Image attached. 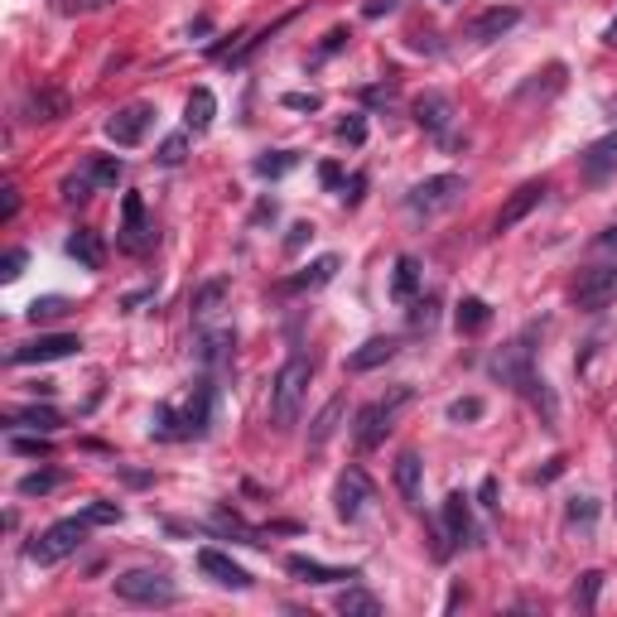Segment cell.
<instances>
[{"label":"cell","mask_w":617,"mask_h":617,"mask_svg":"<svg viewBox=\"0 0 617 617\" xmlns=\"http://www.w3.org/2000/svg\"><path fill=\"white\" fill-rule=\"evenodd\" d=\"M213 401H217V386L213 376L203 372L193 381V391H188L184 405H155V415H150V439H160V444H174V439H203V434L213 430Z\"/></svg>","instance_id":"obj_1"},{"label":"cell","mask_w":617,"mask_h":617,"mask_svg":"<svg viewBox=\"0 0 617 617\" xmlns=\"http://www.w3.org/2000/svg\"><path fill=\"white\" fill-rule=\"evenodd\" d=\"M309 381H314V357H309V352H295V357L275 372V381H270V425L280 434L299 425V405H304Z\"/></svg>","instance_id":"obj_2"},{"label":"cell","mask_w":617,"mask_h":617,"mask_svg":"<svg viewBox=\"0 0 617 617\" xmlns=\"http://www.w3.org/2000/svg\"><path fill=\"white\" fill-rule=\"evenodd\" d=\"M545 323H526L516 338H511L502 352H492V362H487V372H492V381H502V386H511V391H521L531 376H536V338Z\"/></svg>","instance_id":"obj_3"},{"label":"cell","mask_w":617,"mask_h":617,"mask_svg":"<svg viewBox=\"0 0 617 617\" xmlns=\"http://www.w3.org/2000/svg\"><path fill=\"white\" fill-rule=\"evenodd\" d=\"M111 589L121 603H135V608H174L179 603V584L164 569H126L111 579Z\"/></svg>","instance_id":"obj_4"},{"label":"cell","mask_w":617,"mask_h":617,"mask_svg":"<svg viewBox=\"0 0 617 617\" xmlns=\"http://www.w3.org/2000/svg\"><path fill=\"white\" fill-rule=\"evenodd\" d=\"M415 391L410 386H391V396H381V401L362 405L357 410V420H352V439H357V449L367 454V449H376V444H386V434H391V425H396V410H401L405 401H410Z\"/></svg>","instance_id":"obj_5"},{"label":"cell","mask_w":617,"mask_h":617,"mask_svg":"<svg viewBox=\"0 0 617 617\" xmlns=\"http://www.w3.org/2000/svg\"><path fill=\"white\" fill-rule=\"evenodd\" d=\"M87 531H92V526H87V516H63V521H54L44 536L29 540L25 555L34 564H44V569H49V564H63L68 555H78V550H82Z\"/></svg>","instance_id":"obj_6"},{"label":"cell","mask_w":617,"mask_h":617,"mask_svg":"<svg viewBox=\"0 0 617 617\" xmlns=\"http://www.w3.org/2000/svg\"><path fill=\"white\" fill-rule=\"evenodd\" d=\"M473 511H468V497L463 492H449L444 507H439V540H434V560H449L454 550L473 545Z\"/></svg>","instance_id":"obj_7"},{"label":"cell","mask_w":617,"mask_h":617,"mask_svg":"<svg viewBox=\"0 0 617 617\" xmlns=\"http://www.w3.org/2000/svg\"><path fill=\"white\" fill-rule=\"evenodd\" d=\"M458 198H463V179L458 174H430V179H420L405 193V208L415 217H434V213H449Z\"/></svg>","instance_id":"obj_8"},{"label":"cell","mask_w":617,"mask_h":617,"mask_svg":"<svg viewBox=\"0 0 617 617\" xmlns=\"http://www.w3.org/2000/svg\"><path fill=\"white\" fill-rule=\"evenodd\" d=\"M613 299H617V266L579 270V280H574V309H584V314H603Z\"/></svg>","instance_id":"obj_9"},{"label":"cell","mask_w":617,"mask_h":617,"mask_svg":"<svg viewBox=\"0 0 617 617\" xmlns=\"http://www.w3.org/2000/svg\"><path fill=\"white\" fill-rule=\"evenodd\" d=\"M116 246L126 256H145L155 246V227L145 222V198L140 193H126L121 198V232H116Z\"/></svg>","instance_id":"obj_10"},{"label":"cell","mask_w":617,"mask_h":617,"mask_svg":"<svg viewBox=\"0 0 617 617\" xmlns=\"http://www.w3.org/2000/svg\"><path fill=\"white\" fill-rule=\"evenodd\" d=\"M82 352V338L73 333H39L20 348H10V367H34V362H58V357H73Z\"/></svg>","instance_id":"obj_11"},{"label":"cell","mask_w":617,"mask_h":617,"mask_svg":"<svg viewBox=\"0 0 617 617\" xmlns=\"http://www.w3.org/2000/svg\"><path fill=\"white\" fill-rule=\"evenodd\" d=\"M367 502H372V478H367L362 468H343L338 483H333V511H338L343 521H357Z\"/></svg>","instance_id":"obj_12"},{"label":"cell","mask_w":617,"mask_h":617,"mask_svg":"<svg viewBox=\"0 0 617 617\" xmlns=\"http://www.w3.org/2000/svg\"><path fill=\"white\" fill-rule=\"evenodd\" d=\"M545 193H550V179H531V184H521L507 203H502V213H497V222H492V232H511L516 222H526V217L545 203Z\"/></svg>","instance_id":"obj_13"},{"label":"cell","mask_w":617,"mask_h":617,"mask_svg":"<svg viewBox=\"0 0 617 617\" xmlns=\"http://www.w3.org/2000/svg\"><path fill=\"white\" fill-rule=\"evenodd\" d=\"M198 569H203L213 584H222V589H237V593H246L251 584H256L246 564H237L232 555H222V550H213V545H203V550H198Z\"/></svg>","instance_id":"obj_14"},{"label":"cell","mask_w":617,"mask_h":617,"mask_svg":"<svg viewBox=\"0 0 617 617\" xmlns=\"http://www.w3.org/2000/svg\"><path fill=\"white\" fill-rule=\"evenodd\" d=\"M285 569L295 574L299 584H314V589H323V584H352V579H362V569H357V564L338 569V564H323V560H314V555H290V560H285Z\"/></svg>","instance_id":"obj_15"},{"label":"cell","mask_w":617,"mask_h":617,"mask_svg":"<svg viewBox=\"0 0 617 617\" xmlns=\"http://www.w3.org/2000/svg\"><path fill=\"white\" fill-rule=\"evenodd\" d=\"M579 174L589 188H603L617 174V131H608L603 140H593L589 150L579 155Z\"/></svg>","instance_id":"obj_16"},{"label":"cell","mask_w":617,"mask_h":617,"mask_svg":"<svg viewBox=\"0 0 617 617\" xmlns=\"http://www.w3.org/2000/svg\"><path fill=\"white\" fill-rule=\"evenodd\" d=\"M227 295H232V280H227V275H213V280H203V285L193 290V299H188V319H193V328H208V323L222 314Z\"/></svg>","instance_id":"obj_17"},{"label":"cell","mask_w":617,"mask_h":617,"mask_svg":"<svg viewBox=\"0 0 617 617\" xmlns=\"http://www.w3.org/2000/svg\"><path fill=\"white\" fill-rule=\"evenodd\" d=\"M150 121H155V107H150V102H135V107H121L116 116H111L107 135L121 145V150H131V145H140V140H145Z\"/></svg>","instance_id":"obj_18"},{"label":"cell","mask_w":617,"mask_h":617,"mask_svg":"<svg viewBox=\"0 0 617 617\" xmlns=\"http://www.w3.org/2000/svg\"><path fill=\"white\" fill-rule=\"evenodd\" d=\"M232 352H237V333L232 328H217L198 338V367L208 376H227L232 372Z\"/></svg>","instance_id":"obj_19"},{"label":"cell","mask_w":617,"mask_h":617,"mask_svg":"<svg viewBox=\"0 0 617 617\" xmlns=\"http://www.w3.org/2000/svg\"><path fill=\"white\" fill-rule=\"evenodd\" d=\"M415 121L420 131L434 135V140H449V126H454V102L444 92H420L415 97Z\"/></svg>","instance_id":"obj_20"},{"label":"cell","mask_w":617,"mask_h":617,"mask_svg":"<svg viewBox=\"0 0 617 617\" xmlns=\"http://www.w3.org/2000/svg\"><path fill=\"white\" fill-rule=\"evenodd\" d=\"M516 25H521V10H516V5H492V10H483V15L468 25V39H473V44H492V39L511 34Z\"/></svg>","instance_id":"obj_21"},{"label":"cell","mask_w":617,"mask_h":617,"mask_svg":"<svg viewBox=\"0 0 617 617\" xmlns=\"http://www.w3.org/2000/svg\"><path fill=\"white\" fill-rule=\"evenodd\" d=\"M401 352V338H386V333H376V338H367L357 352H348V372L362 376V372H376V367H386L391 357Z\"/></svg>","instance_id":"obj_22"},{"label":"cell","mask_w":617,"mask_h":617,"mask_svg":"<svg viewBox=\"0 0 617 617\" xmlns=\"http://www.w3.org/2000/svg\"><path fill=\"white\" fill-rule=\"evenodd\" d=\"M5 430H34V434H58L63 430V415L54 405H20L5 415Z\"/></svg>","instance_id":"obj_23"},{"label":"cell","mask_w":617,"mask_h":617,"mask_svg":"<svg viewBox=\"0 0 617 617\" xmlns=\"http://www.w3.org/2000/svg\"><path fill=\"white\" fill-rule=\"evenodd\" d=\"M338 266H343L338 256H319L314 266H304V270H299V275H290V280H280V290H285V295H304V290H323V285H328V280L338 275Z\"/></svg>","instance_id":"obj_24"},{"label":"cell","mask_w":617,"mask_h":617,"mask_svg":"<svg viewBox=\"0 0 617 617\" xmlns=\"http://www.w3.org/2000/svg\"><path fill=\"white\" fill-rule=\"evenodd\" d=\"M68 256H73L82 270H102L107 266V242H102L92 227H78V232L68 237Z\"/></svg>","instance_id":"obj_25"},{"label":"cell","mask_w":617,"mask_h":617,"mask_svg":"<svg viewBox=\"0 0 617 617\" xmlns=\"http://www.w3.org/2000/svg\"><path fill=\"white\" fill-rule=\"evenodd\" d=\"M25 116L29 121H58V116H68V92H58V87H34L25 97Z\"/></svg>","instance_id":"obj_26"},{"label":"cell","mask_w":617,"mask_h":617,"mask_svg":"<svg viewBox=\"0 0 617 617\" xmlns=\"http://www.w3.org/2000/svg\"><path fill=\"white\" fill-rule=\"evenodd\" d=\"M213 116H217L213 87H193V92H188V107H184V131L203 135L208 126H213Z\"/></svg>","instance_id":"obj_27"},{"label":"cell","mask_w":617,"mask_h":617,"mask_svg":"<svg viewBox=\"0 0 617 617\" xmlns=\"http://www.w3.org/2000/svg\"><path fill=\"white\" fill-rule=\"evenodd\" d=\"M420 478H425V463L415 449H405L396 458V492L405 497V507H420Z\"/></svg>","instance_id":"obj_28"},{"label":"cell","mask_w":617,"mask_h":617,"mask_svg":"<svg viewBox=\"0 0 617 617\" xmlns=\"http://www.w3.org/2000/svg\"><path fill=\"white\" fill-rule=\"evenodd\" d=\"M343 410H348V396H333V401H328L319 415L309 420V449H323V444L338 434V425H343Z\"/></svg>","instance_id":"obj_29"},{"label":"cell","mask_w":617,"mask_h":617,"mask_svg":"<svg viewBox=\"0 0 617 617\" xmlns=\"http://www.w3.org/2000/svg\"><path fill=\"white\" fill-rule=\"evenodd\" d=\"M487 323H492V304L478 295H463L458 299V309H454V328L458 333H483Z\"/></svg>","instance_id":"obj_30"},{"label":"cell","mask_w":617,"mask_h":617,"mask_svg":"<svg viewBox=\"0 0 617 617\" xmlns=\"http://www.w3.org/2000/svg\"><path fill=\"white\" fill-rule=\"evenodd\" d=\"M333 608L343 617H381V598L367 589H357V584H348V589L333 598Z\"/></svg>","instance_id":"obj_31"},{"label":"cell","mask_w":617,"mask_h":617,"mask_svg":"<svg viewBox=\"0 0 617 617\" xmlns=\"http://www.w3.org/2000/svg\"><path fill=\"white\" fill-rule=\"evenodd\" d=\"M82 174H87V179H92L97 188H116L121 179H126V164L116 160V155H87Z\"/></svg>","instance_id":"obj_32"},{"label":"cell","mask_w":617,"mask_h":617,"mask_svg":"<svg viewBox=\"0 0 617 617\" xmlns=\"http://www.w3.org/2000/svg\"><path fill=\"white\" fill-rule=\"evenodd\" d=\"M295 164H299L295 150H266V155L251 160V174H256V179H285Z\"/></svg>","instance_id":"obj_33"},{"label":"cell","mask_w":617,"mask_h":617,"mask_svg":"<svg viewBox=\"0 0 617 617\" xmlns=\"http://www.w3.org/2000/svg\"><path fill=\"white\" fill-rule=\"evenodd\" d=\"M391 295H396V299H415V295H420V261H415V256H396Z\"/></svg>","instance_id":"obj_34"},{"label":"cell","mask_w":617,"mask_h":617,"mask_svg":"<svg viewBox=\"0 0 617 617\" xmlns=\"http://www.w3.org/2000/svg\"><path fill=\"white\" fill-rule=\"evenodd\" d=\"M295 15H299V10H290V15H280V20H275V25H266V29H256V34L246 39L242 49L232 54V68H242V63H246V58H251V54H261V49H266V44H270V39H275L280 29H285V25H290V20H295Z\"/></svg>","instance_id":"obj_35"},{"label":"cell","mask_w":617,"mask_h":617,"mask_svg":"<svg viewBox=\"0 0 617 617\" xmlns=\"http://www.w3.org/2000/svg\"><path fill=\"white\" fill-rule=\"evenodd\" d=\"M25 314H29V323H58V319L73 314V304H68L63 295H44V299H34Z\"/></svg>","instance_id":"obj_36"},{"label":"cell","mask_w":617,"mask_h":617,"mask_svg":"<svg viewBox=\"0 0 617 617\" xmlns=\"http://www.w3.org/2000/svg\"><path fill=\"white\" fill-rule=\"evenodd\" d=\"M434 323H439V295L410 299V333H430Z\"/></svg>","instance_id":"obj_37"},{"label":"cell","mask_w":617,"mask_h":617,"mask_svg":"<svg viewBox=\"0 0 617 617\" xmlns=\"http://www.w3.org/2000/svg\"><path fill=\"white\" fill-rule=\"evenodd\" d=\"M58 483H63L58 468H39V473H25V478L15 483V492H20V497H49Z\"/></svg>","instance_id":"obj_38"},{"label":"cell","mask_w":617,"mask_h":617,"mask_svg":"<svg viewBox=\"0 0 617 617\" xmlns=\"http://www.w3.org/2000/svg\"><path fill=\"white\" fill-rule=\"evenodd\" d=\"M10 454H20V458H49V434H20V430H10Z\"/></svg>","instance_id":"obj_39"},{"label":"cell","mask_w":617,"mask_h":617,"mask_svg":"<svg viewBox=\"0 0 617 617\" xmlns=\"http://www.w3.org/2000/svg\"><path fill=\"white\" fill-rule=\"evenodd\" d=\"M598 589H603V574H598V569L579 574V584H574V608H579V613H593V608H598Z\"/></svg>","instance_id":"obj_40"},{"label":"cell","mask_w":617,"mask_h":617,"mask_svg":"<svg viewBox=\"0 0 617 617\" xmlns=\"http://www.w3.org/2000/svg\"><path fill=\"white\" fill-rule=\"evenodd\" d=\"M483 415H487L483 396H458V401H449V420H454V425H473V420H483Z\"/></svg>","instance_id":"obj_41"},{"label":"cell","mask_w":617,"mask_h":617,"mask_svg":"<svg viewBox=\"0 0 617 617\" xmlns=\"http://www.w3.org/2000/svg\"><path fill=\"white\" fill-rule=\"evenodd\" d=\"M92 179H87V174H68V179H63V184H58V193H63V203H68V208H78V203H87V198H92Z\"/></svg>","instance_id":"obj_42"},{"label":"cell","mask_w":617,"mask_h":617,"mask_svg":"<svg viewBox=\"0 0 617 617\" xmlns=\"http://www.w3.org/2000/svg\"><path fill=\"white\" fill-rule=\"evenodd\" d=\"M564 516H569V526H584V531H593V521H598V502H593V497H569Z\"/></svg>","instance_id":"obj_43"},{"label":"cell","mask_w":617,"mask_h":617,"mask_svg":"<svg viewBox=\"0 0 617 617\" xmlns=\"http://www.w3.org/2000/svg\"><path fill=\"white\" fill-rule=\"evenodd\" d=\"M188 135H193V131L169 135V140H164L160 150H155V160H160V164H169V169H174V164H184V160H188Z\"/></svg>","instance_id":"obj_44"},{"label":"cell","mask_w":617,"mask_h":617,"mask_svg":"<svg viewBox=\"0 0 617 617\" xmlns=\"http://www.w3.org/2000/svg\"><path fill=\"white\" fill-rule=\"evenodd\" d=\"M338 140H343V145H362V140H367V116L357 111L348 121H338Z\"/></svg>","instance_id":"obj_45"},{"label":"cell","mask_w":617,"mask_h":617,"mask_svg":"<svg viewBox=\"0 0 617 617\" xmlns=\"http://www.w3.org/2000/svg\"><path fill=\"white\" fill-rule=\"evenodd\" d=\"M82 516H87V526H116V521H121V507H116V502H92Z\"/></svg>","instance_id":"obj_46"},{"label":"cell","mask_w":617,"mask_h":617,"mask_svg":"<svg viewBox=\"0 0 617 617\" xmlns=\"http://www.w3.org/2000/svg\"><path fill=\"white\" fill-rule=\"evenodd\" d=\"M25 261H29V251H25V246H15V251L0 261V280H5V285H10V280H20V275H25Z\"/></svg>","instance_id":"obj_47"},{"label":"cell","mask_w":617,"mask_h":617,"mask_svg":"<svg viewBox=\"0 0 617 617\" xmlns=\"http://www.w3.org/2000/svg\"><path fill=\"white\" fill-rule=\"evenodd\" d=\"M348 39H352V29H348V25L328 29V34H323V44H319V58H333L338 49H343V44H348Z\"/></svg>","instance_id":"obj_48"},{"label":"cell","mask_w":617,"mask_h":617,"mask_svg":"<svg viewBox=\"0 0 617 617\" xmlns=\"http://www.w3.org/2000/svg\"><path fill=\"white\" fill-rule=\"evenodd\" d=\"M280 102H285L290 111H319V107H323V97H319V92H285Z\"/></svg>","instance_id":"obj_49"},{"label":"cell","mask_w":617,"mask_h":617,"mask_svg":"<svg viewBox=\"0 0 617 617\" xmlns=\"http://www.w3.org/2000/svg\"><path fill=\"white\" fill-rule=\"evenodd\" d=\"M309 237H314V227H309V222H295V227H290V237H285V256H299Z\"/></svg>","instance_id":"obj_50"},{"label":"cell","mask_w":617,"mask_h":617,"mask_svg":"<svg viewBox=\"0 0 617 617\" xmlns=\"http://www.w3.org/2000/svg\"><path fill=\"white\" fill-rule=\"evenodd\" d=\"M275 217H280V203H275V198H261V203L251 208V227H266Z\"/></svg>","instance_id":"obj_51"},{"label":"cell","mask_w":617,"mask_h":617,"mask_svg":"<svg viewBox=\"0 0 617 617\" xmlns=\"http://www.w3.org/2000/svg\"><path fill=\"white\" fill-rule=\"evenodd\" d=\"M396 10H401V0H367L362 20H381V15H396Z\"/></svg>","instance_id":"obj_52"},{"label":"cell","mask_w":617,"mask_h":617,"mask_svg":"<svg viewBox=\"0 0 617 617\" xmlns=\"http://www.w3.org/2000/svg\"><path fill=\"white\" fill-rule=\"evenodd\" d=\"M20 213V193H15V184L0 188V222H10V217Z\"/></svg>","instance_id":"obj_53"},{"label":"cell","mask_w":617,"mask_h":617,"mask_svg":"<svg viewBox=\"0 0 617 617\" xmlns=\"http://www.w3.org/2000/svg\"><path fill=\"white\" fill-rule=\"evenodd\" d=\"M319 184L323 188H338V184H343V164H338V160H323L319 164Z\"/></svg>","instance_id":"obj_54"},{"label":"cell","mask_w":617,"mask_h":617,"mask_svg":"<svg viewBox=\"0 0 617 617\" xmlns=\"http://www.w3.org/2000/svg\"><path fill=\"white\" fill-rule=\"evenodd\" d=\"M362 188H367V174H352V184L343 188V203H348V208H357V203H362Z\"/></svg>","instance_id":"obj_55"},{"label":"cell","mask_w":617,"mask_h":617,"mask_svg":"<svg viewBox=\"0 0 617 617\" xmlns=\"http://www.w3.org/2000/svg\"><path fill=\"white\" fill-rule=\"evenodd\" d=\"M560 473H564V458H550V463H545V468L536 473V483H555Z\"/></svg>","instance_id":"obj_56"},{"label":"cell","mask_w":617,"mask_h":617,"mask_svg":"<svg viewBox=\"0 0 617 617\" xmlns=\"http://www.w3.org/2000/svg\"><path fill=\"white\" fill-rule=\"evenodd\" d=\"M478 497H483V507H497V478H483Z\"/></svg>","instance_id":"obj_57"},{"label":"cell","mask_w":617,"mask_h":617,"mask_svg":"<svg viewBox=\"0 0 617 617\" xmlns=\"http://www.w3.org/2000/svg\"><path fill=\"white\" fill-rule=\"evenodd\" d=\"M410 44H415V49H420V54H439V44H434V34H415V39H410Z\"/></svg>","instance_id":"obj_58"},{"label":"cell","mask_w":617,"mask_h":617,"mask_svg":"<svg viewBox=\"0 0 617 617\" xmlns=\"http://www.w3.org/2000/svg\"><path fill=\"white\" fill-rule=\"evenodd\" d=\"M598 246H603V251H617V222L603 232V237H598Z\"/></svg>","instance_id":"obj_59"},{"label":"cell","mask_w":617,"mask_h":617,"mask_svg":"<svg viewBox=\"0 0 617 617\" xmlns=\"http://www.w3.org/2000/svg\"><path fill=\"white\" fill-rule=\"evenodd\" d=\"M603 44H613V49H617V20H613L608 29H603Z\"/></svg>","instance_id":"obj_60"},{"label":"cell","mask_w":617,"mask_h":617,"mask_svg":"<svg viewBox=\"0 0 617 617\" xmlns=\"http://www.w3.org/2000/svg\"><path fill=\"white\" fill-rule=\"evenodd\" d=\"M92 5H111V0H92Z\"/></svg>","instance_id":"obj_61"},{"label":"cell","mask_w":617,"mask_h":617,"mask_svg":"<svg viewBox=\"0 0 617 617\" xmlns=\"http://www.w3.org/2000/svg\"><path fill=\"white\" fill-rule=\"evenodd\" d=\"M613 116H617V102H613Z\"/></svg>","instance_id":"obj_62"}]
</instances>
